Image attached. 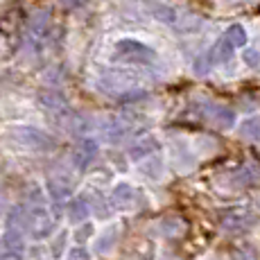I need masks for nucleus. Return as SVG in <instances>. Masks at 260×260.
I'll return each mask as SVG.
<instances>
[{
	"instance_id": "5",
	"label": "nucleus",
	"mask_w": 260,
	"mask_h": 260,
	"mask_svg": "<svg viewBox=\"0 0 260 260\" xmlns=\"http://www.w3.org/2000/svg\"><path fill=\"white\" fill-rule=\"evenodd\" d=\"M154 14H156V18H161V21H166V23H172L174 21V9H170V7H166V5H158L156 9H154Z\"/></svg>"
},
{
	"instance_id": "1",
	"label": "nucleus",
	"mask_w": 260,
	"mask_h": 260,
	"mask_svg": "<svg viewBox=\"0 0 260 260\" xmlns=\"http://www.w3.org/2000/svg\"><path fill=\"white\" fill-rule=\"evenodd\" d=\"M118 52L127 54V57H141V59H152L154 57V50L143 46V43H138V41H120Z\"/></svg>"
},
{
	"instance_id": "6",
	"label": "nucleus",
	"mask_w": 260,
	"mask_h": 260,
	"mask_svg": "<svg viewBox=\"0 0 260 260\" xmlns=\"http://www.w3.org/2000/svg\"><path fill=\"white\" fill-rule=\"evenodd\" d=\"M242 132L244 134H260V122L258 120H247V122L242 124Z\"/></svg>"
},
{
	"instance_id": "7",
	"label": "nucleus",
	"mask_w": 260,
	"mask_h": 260,
	"mask_svg": "<svg viewBox=\"0 0 260 260\" xmlns=\"http://www.w3.org/2000/svg\"><path fill=\"white\" fill-rule=\"evenodd\" d=\"M208 71V57H199L197 61H194V73L197 75H204Z\"/></svg>"
},
{
	"instance_id": "4",
	"label": "nucleus",
	"mask_w": 260,
	"mask_h": 260,
	"mask_svg": "<svg viewBox=\"0 0 260 260\" xmlns=\"http://www.w3.org/2000/svg\"><path fill=\"white\" fill-rule=\"evenodd\" d=\"M242 59H244V63H247V66H258V63H260V50L247 48L242 52Z\"/></svg>"
},
{
	"instance_id": "3",
	"label": "nucleus",
	"mask_w": 260,
	"mask_h": 260,
	"mask_svg": "<svg viewBox=\"0 0 260 260\" xmlns=\"http://www.w3.org/2000/svg\"><path fill=\"white\" fill-rule=\"evenodd\" d=\"M233 50H236V48H233L231 43H229L226 39L222 37L217 43H215V48H213V57L217 59V61H229V59L233 57Z\"/></svg>"
},
{
	"instance_id": "2",
	"label": "nucleus",
	"mask_w": 260,
	"mask_h": 260,
	"mask_svg": "<svg viewBox=\"0 0 260 260\" xmlns=\"http://www.w3.org/2000/svg\"><path fill=\"white\" fill-rule=\"evenodd\" d=\"M224 39H226L229 43H231L233 48H240V46H247V29L242 27V25L233 23L226 27V32H224Z\"/></svg>"
}]
</instances>
